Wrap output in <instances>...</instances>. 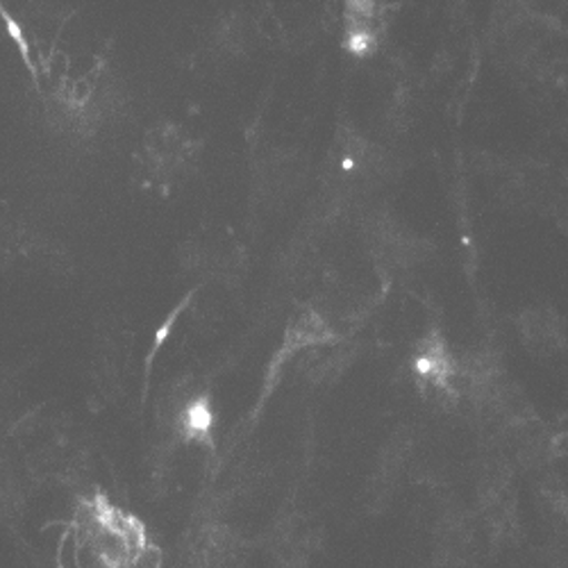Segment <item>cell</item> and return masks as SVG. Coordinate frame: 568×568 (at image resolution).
Wrapping results in <instances>:
<instances>
[{
    "instance_id": "cell-1",
    "label": "cell",
    "mask_w": 568,
    "mask_h": 568,
    "mask_svg": "<svg viewBox=\"0 0 568 568\" xmlns=\"http://www.w3.org/2000/svg\"><path fill=\"white\" fill-rule=\"evenodd\" d=\"M75 568H160V550L144 526L105 498L84 503L73 520Z\"/></svg>"
},
{
    "instance_id": "cell-2",
    "label": "cell",
    "mask_w": 568,
    "mask_h": 568,
    "mask_svg": "<svg viewBox=\"0 0 568 568\" xmlns=\"http://www.w3.org/2000/svg\"><path fill=\"white\" fill-rule=\"evenodd\" d=\"M366 240L373 257L387 268H405L420 257L423 242L409 234L398 221L377 214L366 225Z\"/></svg>"
},
{
    "instance_id": "cell-3",
    "label": "cell",
    "mask_w": 568,
    "mask_h": 568,
    "mask_svg": "<svg viewBox=\"0 0 568 568\" xmlns=\"http://www.w3.org/2000/svg\"><path fill=\"white\" fill-rule=\"evenodd\" d=\"M385 8L381 0H346V41L357 55H368L381 37Z\"/></svg>"
},
{
    "instance_id": "cell-4",
    "label": "cell",
    "mask_w": 568,
    "mask_h": 568,
    "mask_svg": "<svg viewBox=\"0 0 568 568\" xmlns=\"http://www.w3.org/2000/svg\"><path fill=\"white\" fill-rule=\"evenodd\" d=\"M518 335L535 353H555L564 346V327L557 314L548 310L526 312L518 318Z\"/></svg>"
}]
</instances>
